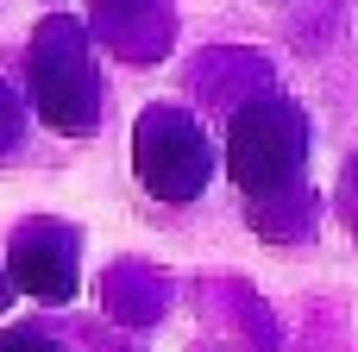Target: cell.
I'll list each match as a JSON object with an SVG mask.
<instances>
[{
	"label": "cell",
	"mask_w": 358,
	"mask_h": 352,
	"mask_svg": "<svg viewBox=\"0 0 358 352\" xmlns=\"http://www.w3.org/2000/svg\"><path fill=\"white\" fill-rule=\"evenodd\" d=\"M25 88H31V113L50 132H63V139L94 132L107 113V88L94 69V31H82V19H69V13H50L25 50Z\"/></svg>",
	"instance_id": "cell-2"
},
{
	"label": "cell",
	"mask_w": 358,
	"mask_h": 352,
	"mask_svg": "<svg viewBox=\"0 0 358 352\" xmlns=\"http://www.w3.org/2000/svg\"><path fill=\"white\" fill-rule=\"evenodd\" d=\"M94 38L126 63H157L176 38L170 0H94Z\"/></svg>",
	"instance_id": "cell-5"
},
{
	"label": "cell",
	"mask_w": 358,
	"mask_h": 352,
	"mask_svg": "<svg viewBox=\"0 0 358 352\" xmlns=\"http://www.w3.org/2000/svg\"><path fill=\"white\" fill-rule=\"evenodd\" d=\"M6 277L31 302H50V309L76 302V290H82V239H76V227L69 220H25L13 233V246H6Z\"/></svg>",
	"instance_id": "cell-4"
},
{
	"label": "cell",
	"mask_w": 358,
	"mask_h": 352,
	"mask_svg": "<svg viewBox=\"0 0 358 352\" xmlns=\"http://www.w3.org/2000/svg\"><path fill=\"white\" fill-rule=\"evenodd\" d=\"M132 176L164 208L201 202L208 183H214V139H208V126L189 107H176V101L145 107L138 126H132Z\"/></svg>",
	"instance_id": "cell-3"
},
{
	"label": "cell",
	"mask_w": 358,
	"mask_h": 352,
	"mask_svg": "<svg viewBox=\"0 0 358 352\" xmlns=\"http://www.w3.org/2000/svg\"><path fill=\"white\" fill-rule=\"evenodd\" d=\"M227 176L245 195V214L264 239H308L315 202L302 189L308 176V113L283 94L245 101L227 126Z\"/></svg>",
	"instance_id": "cell-1"
},
{
	"label": "cell",
	"mask_w": 358,
	"mask_h": 352,
	"mask_svg": "<svg viewBox=\"0 0 358 352\" xmlns=\"http://www.w3.org/2000/svg\"><path fill=\"white\" fill-rule=\"evenodd\" d=\"M0 352H63V346L38 328H0Z\"/></svg>",
	"instance_id": "cell-7"
},
{
	"label": "cell",
	"mask_w": 358,
	"mask_h": 352,
	"mask_svg": "<svg viewBox=\"0 0 358 352\" xmlns=\"http://www.w3.org/2000/svg\"><path fill=\"white\" fill-rule=\"evenodd\" d=\"M13 296H19V290H13V277L0 271V315H6V302H13Z\"/></svg>",
	"instance_id": "cell-8"
},
{
	"label": "cell",
	"mask_w": 358,
	"mask_h": 352,
	"mask_svg": "<svg viewBox=\"0 0 358 352\" xmlns=\"http://www.w3.org/2000/svg\"><path fill=\"white\" fill-rule=\"evenodd\" d=\"M19 145H25V101L0 82V157H19Z\"/></svg>",
	"instance_id": "cell-6"
}]
</instances>
